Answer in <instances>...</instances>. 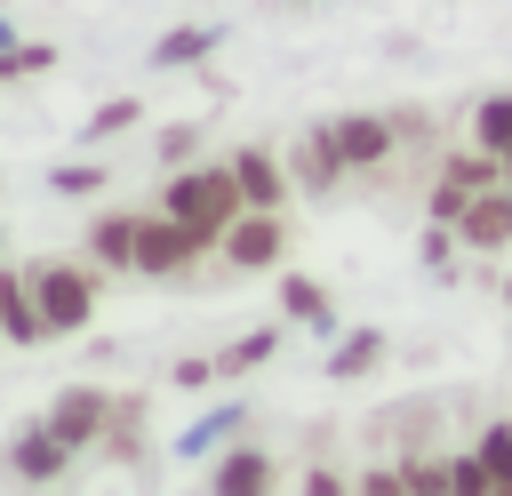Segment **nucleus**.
I'll return each mask as SVG.
<instances>
[{
  "label": "nucleus",
  "instance_id": "nucleus-1",
  "mask_svg": "<svg viewBox=\"0 0 512 496\" xmlns=\"http://www.w3.org/2000/svg\"><path fill=\"white\" fill-rule=\"evenodd\" d=\"M160 208H168L176 224H192V232L216 248V240H224V224L248 208V192H240L232 160H224V168H200V160H192V168H176V176L160 184Z\"/></svg>",
  "mask_w": 512,
  "mask_h": 496
},
{
  "label": "nucleus",
  "instance_id": "nucleus-2",
  "mask_svg": "<svg viewBox=\"0 0 512 496\" xmlns=\"http://www.w3.org/2000/svg\"><path fill=\"white\" fill-rule=\"evenodd\" d=\"M32 296H40V312H48L56 336H72V328L96 320V280L80 264H32Z\"/></svg>",
  "mask_w": 512,
  "mask_h": 496
},
{
  "label": "nucleus",
  "instance_id": "nucleus-3",
  "mask_svg": "<svg viewBox=\"0 0 512 496\" xmlns=\"http://www.w3.org/2000/svg\"><path fill=\"white\" fill-rule=\"evenodd\" d=\"M200 248H208V240H200L192 224H176L168 208L136 224V272H184V264H200Z\"/></svg>",
  "mask_w": 512,
  "mask_h": 496
},
{
  "label": "nucleus",
  "instance_id": "nucleus-4",
  "mask_svg": "<svg viewBox=\"0 0 512 496\" xmlns=\"http://www.w3.org/2000/svg\"><path fill=\"white\" fill-rule=\"evenodd\" d=\"M240 272H264V264H280V248H288V232H280V208H240L232 224H224V240H216Z\"/></svg>",
  "mask_w": 512,
  "mask_h": 496
},
{
  "label": "nucleus",
  "instance_id": "nucleus-5",
  "mask_svg": "<svg viewBox=\"0 0 512 496\" xmlns=\"http://www.w3.org/2000/svg\"><path fill=\"white\" fill-rule=\"evenodd\" d=\"M456 232H464V248H512V184H480L464 200Z\"/></svg>",
  "mask_w": 512,
  "mask_h": 496
},
{
  "label": "nucleus",
  "instance_id": "nucleus-6",
  "mask_svg": "<svg viewBox=\"0 0 512 496\" xmlns=\"http://www.w3.org/2000/svg\"><path fill=\"white\" fill-rule=\"evenodd\" d=\"M48 424H56V432H64L72 448H88V440H96V432L112 424V392L80 384V392H64V400H56V416H48Z\"/></svg>",
  "mask_w": 512,
  "mask_h": 496
},
{
  "label": "nucleus",
  "instance_id": "nucleus-7",
  "mask_svg": "<svg viewBox=\"0 0 512 496\" xmlns=\"http://www.w3.org/2000/svg\"><path fill=\"white\" fill-rule=\"evenodd\" d=\"M0 328H8L16 344L56 336V328H48V312H40V296H32V280H16V272H0Z\"/></svg>",
  "mask_w": 512,
  "mask_h": 496
},
{
  "label": "nucleus",
  "instance_id": "nucleus-8",
  "mask_svg": "<svg viewBox=\"0 0 512 496\" xmlns=\"http://www.w3.org/2000/svg\"><path fill=\"white\" fill-rule=\"evenodd\" d=\"M80 448L56 432V424H40V432H24L16 440V480H64V464H72Z\"/></svg>",
  "mask_w": 512,
  "mask_h": 496
},
{
  "label": "nucleus",
  "instance_id": "nucleus-9",
  "mask_svg": "<svg viewBox=\"0 0 512 496\" xmlns=\"http://www.w3.org/2000/svg\"><path fill=\"white\" fill-rule=\"evenodd\" d=\"M344 168H352V160H344V136H336V128H312V136L296 144V176H304V184H320V192H328Z\"/></svg>",
  "mask_w": 512,
  "mask_h": 496
},
{
  "label": "nucleus",
  "instance_id": "nucleus-10",
  "mask_svg": "<svg viewBox=\"0 0 512 496\" xmlns=\"http://www.w3.org/2000/svg\"><path fill=\"white\" fill-rule=\"evenodd\" d=\"M232 176H240V192H248V208H280L288 200V184H280V160L272 152H232Z\"/></svg>",
  "mask_w": 512,
  "mask_h": 496
},
{
  "label": "nucleus",
  "instance_id": "nucleus-11",
  "mask_svg": "<svg viewBox=\"0 0 512 496\" xmlns=\"http://www.w3.org/2000/svg\"><path fill=\"white\" fill-rule=\"evenodd\" d=\"M336 136H344V160H352V168H376V160H384V152L400 144V136H392V120H376V112H360V120H344Z\"/></svg>",
  "mask_w": 512,
  "mask_h": 496
},
{
  "label": "nucleus",
  "instance_id": "nucleus-12",
  "mask_svg": "<svg viewBox=\"0 0 512 496\" xmlns=\"http://www.w3.org/2000/svg\"><path fill=\"white\" fill-rule=\"evenodd\" d=\"M136 224H144V216H96L88 248H96L104 264H120V272H128V264H136Z\"/></svg>",
  "mask_w": 512,
  "mask_h": 496
},
{
  "label": "nucleus",
  "instance_id": "nucleus-13",
  "mask_svg": "<svg viewBox=\"0 0 512 496\" xmlns=\"http://www.w3.org/2000/svg\"><path fill=\"white\" fill-rule=\"evenodd\" d=\"M472 144H480V152H496V160L512 152V96H488V104L472 112Z\"/></svg>",
  "mask_w": 512,
  "mask_h": 496
},
{
  "label": "nucleus",
  "instance_id": "nucleus-14",
  "mask_svg": "<svg viewBox=\"0 0 512 496\" xmlns=\"http://www.w3.org/2000/svg\"><path fill=\"white\" fill-rule=\"evenodd\" d=\"M216 488H272V464H264V448H232L224 464H216Z\"/></svg>",
  "mask_w": 512,
  "mask_h": 496
},
{
  "label": "nucleus",
  "instance_id": "nucleus-15",
  "mask_svg": "<svg viewBox=\"0 0 512 496\" xmlns=\"http://www.w3.org/2000/svg\"><path fill=\"white\" fill-rule=\"evenodd\" d=\"M480 464H488V480H496V488H512V424H496V432L480 440Z\"/></svg>",
  "mask_w": 512,
  "mask_h": 496
},
{
  "label": "nucleus",
  "instance_id": "nucleus-16",
  "mask_svg": "<svg viewBox=\"0 0 512 496\" xmlns=\"http://www.w3.org/2000/svg\"><path fill=\"white\" fill-rule=\"evenodd\" d=\"M288 312H296V320H320V328H328V296H320L312 280H288Z\"/></svg>",
  "mask_w": 512,
  "mask_h": 496
},
{
  "label": "nucleus",
  "instance_id": "nucleus-17",
  "mask_svg": "<svg viewBox=\"0 0 512 496\" xmlns=\"http://www.w3.org/2000/svg\"><path fill=\"white\" fill-rule=\"evenodd\" d=\"M272 344H280V336H272V328H256V336H240V344L224 352V368H256V360H264Z\"/></svg>",
  "mask_w": 512,
  "mask_h": 496
},
{
  "label": "nucleus",
  "instance_id": "nucleus-18",
  "mask_svg": "<svg viewBox=\"0 0 512 496\" xmlns=\"http://www.w3.org/2000/svg\"><path fill=\"white\" fill-rule=\"evenodd\" d=\"M376 352H384V336H360V344H344V352H336V376H360Z\"/></svg>",
  "mask_w": 512,
  "mask_h": 496
},
{
  "label": "nucleus",
  "instance_id": "nucleus-19",
  "mask_svg": "<svg viewBox=\"0 0 512 496\" xmlns=\"http://www.w3.org/2000/svg\"><path fill=\"white\" fill-rule=\"evenodd\" d=\"M208 48V32H176V40H160V64H184V56H200Z\"/></svg>",
  "mask_w": 512,
  "mask_h": 496
},
{
  "label": "nucleus",
  "instance_id": "nucleus-20",
  "mask_svg": "<svg viewBox=\"0 0 512 496\" xmlns=\"http://www.w3.org/2000/svg\"><path fill=\"white\" fill-rule=\"evenodd\" d=\"M504 184H512V152H504Z\"/></svg>",
  "mask_w": 512,
  "mask_h": 496
}]
</instances>
